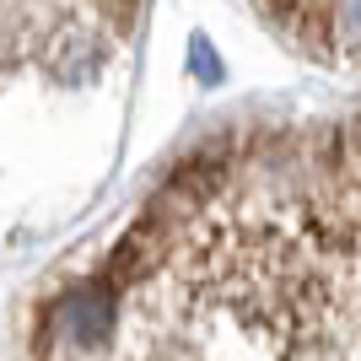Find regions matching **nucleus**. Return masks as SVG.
<instances>
[{
    "mask_svg": "<svg viewBox=\"0 0 361 361\" xmlns=\"http://www.w3.org/2000/svg\"><path fill=\"white\" fill-rule=\"evenodd\" d=\"M350 167L302 151L173 173L108 254L38 297L22 361H350Z\"/></svg>",
    "mask_w": 361,
    "mask_h": 361,
    "instance_id": "obj_1",
    "label": "nucleus"
}]
</instances>
